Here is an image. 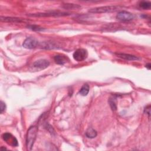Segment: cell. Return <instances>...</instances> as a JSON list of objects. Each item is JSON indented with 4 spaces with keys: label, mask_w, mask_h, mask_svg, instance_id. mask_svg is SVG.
Listing matches in <instances>:
<instances>
[{
    "label": "cell",
    "mask_w": 151,
    "mask_h": 151,
    "mask_svg": "<svg viewBox=\"0 0 151 151\" xmlns=\"http://www.w3.org/2000/svg\"><path fill=\"white\" fill-rule=\"evenodd\" d=\"M38 132V127L36 126H31L27 133L26 135V146L28 150H31L34 146L36 140Z\"/></svg>",
    "instance_id": "6da1fadb"
},
{
    "label": "cell",
    "mask_w": 151,
    "mask_h": 151,
    "mask_svg": "<svg viewBox=\"0 0 151 151\" xmlns=\"http://www.w3.org/2000/svg\"><path fill=\"white\" fill-rule=\"evenodd\" d=\"M120 6L110 5V6H99L90 9L88 11L91 13H106V12H111L117 11L119 9Z\"/></svg>",
    "instance_id": "7a4b0ae2"
},
{
    "label": "cell",
    "mask_w": 151,
    "mask_h": 151,
    "mask_svg": "<svg viewBox=\"0 0 151 151\" xmlns=\"http://www.w3.org/2000/svg\"><path fill=\"white\" fill-rule=\"evenodd\" d=\"M88 56V52L84 48H78L76 50L73 54V58L77 61H82L87 58Z\"/></svg>",
    "instance_id": "3957f363"
},
{
    "label": "cell",
    "mask_w": 151,
    "mask_h": 151,
    "mask_svg": "<svg viewBox=\"0 0 151 151\" xmlns=\"http://www.w3.org/2000/svg\"><path fill=\"white\" fill-rule=\"evenodd\" d=\"M50 65V62L45 59H40L35 61L32 65L33 70L35 71H41L47 68Z\"/></svg>",
    "instance_id": "277c9868"
},
{
    "label": "cell",
    "mask_w": 151,
    "mask_h": 151,
    "mask_svg": "<svg viewBox=\"0 0 151 151\" xmlns=\"http://www.w3.org/2000/svg\"><path fill=\"white\" fill-rule=\"evenodd\" d=\"M2 138L7 144L12 146V147H16L18 146L17 139L10 133H4L2 135Z\"/></svg>",
    "instance_id": "5b68a950"
},
{
    "label": "cell",
    "mask_w": 151,
    "mask_h": 151,
    "mask_svg": "<svg viewBox=\"0 0 151 151\" xmlns=\"http://www.w3.org/2000/svg\"><path fill=\"white\" fill-rule=\"evenodd\" d=\"M38 41L36 38L28 37L24 40L22 46L27 49H33L36 48L38 45Z\"/></svg>",
    "instance_id": "8992f818"
},
{
    "label": "cell",
    "mask_w": 151,
    "mask_h": 151,
    "mask_svg": "<svg viewBox=\"0 0 151 151\" xmlns=\"http://www.w3.org/2000/svg\"><path fill=\"white\" fill-rule=\"evenodd\" d=\"M116 18L121 21H130L134 18V15L126 11H121L118 12Z\"/></svg>",
    "instance_id": "52a82bcc"
},
{
    "label": "cell",
    "mask_w": 151,
    "mask_h": 151,
    "mask_svg": "<svg viewBox=\"0 0 151 151\" xmlns=\"http://www.w3.org/2000/svg\"><path fill=\"white\" fill-rule=\"evenodd\" d=\"M69 14L67 12H49L47 13H38V14H29L30 17H61V16H66Z\"/></svg>",
    "instance_id": "ba28073f"
},
{
    "label": "cell",
    "mask_w": 151,
    "mask_h": 151,
    "mask_svg": "<svg viewBox=\"0 0 151 151\" xmlns=\"http://www.w3.org/2000/svg\"><path fill=\"white\" fill-rule=\"evenodd\" d=\"M116 55L118 56L119 57L123 58L124 60H127V61H134V60H137L139 58L134 55L129 54H124V53H116Z\"/></svg>",
    "instance_id": "9c48e42d"
},
{
    "label": "cell",
    "mask_w": 151,
    "mask_h": 151,
    "mask_svg": "<svg viewBox=\"0 0 151 151\" xmlns=\"http://www.w3.org/2000/svg\"><path fill=\"white\" fill-rule=\"evenodd\" d=\"M1 21L4 22H22L24 21V19L17 17H1Z\"/></svg>",
    "instance_id": "30bf717a"
},
{
    "label": "cell",
    "mask_w": 151,
    "mask_h": 151,
    "mask_svg": "<svg viewBox=\"0 0 151 151\" xmlns=\"http://www.w3.org/2000/svg\"><path fill=\"white\" fill-rule=\"evenodd\" d=\"M54 61L60 65H64L68 60L67 56H64L62 55H57L54 57Z\"/></svg>",
    "instance_id": "8fae6325"
},
{
    "label": "cell",
    "mask_w": 151,
    "mask_h": 151,
    "mask_svg": "<svg viewBox=\"0 0 151 151\" xmlns=\"http://www.w3.org/2000/svg\"><path fill=\"white\" fill-rule=\"evenodd\" d=\"M85 134H86L87 137H88L89 139H93V138H94V137H96L97 136V132L93 128L89 127L86 131Z\"/></svg>",
    "instance_id": "7c38bea8"
},
{
    "label": "cell",
    "mask_w": 151,
    "mask_h": 151,
    "mask_svg": "<svg viewBox=\"0 0 151 151\" xmlns=\"http://www.w3.org/2000/svg\"><path fill=\"white\" fill-rule=\"evenodd\" d=\"M89 90H90L89 85L88 84H84L83 85V86L80 88L79 91V93L83 96H86L88 94Z\"/></svg>",
    "instance_id": "4fadbf2b"
},
{
    "label": "cell",
    "mask_w": 151,
    "mask_h": 151,
    "mask_svg": "<svg viewBox=\"0 0 151 151\" xmlns=\"http://www.w3.org/2000/svg\"><path fill=\"white\" fill-rule=\"evenodd\" d=\"M109 103L110 106V108L112 110L114 111L117 109V106L116 104V99L114 97H111L109 99Z\"/></svg>",
    "instance_id": "5bb4252c"
},
{
    "label": "cell",
    "mask_w": 151,
    "mask_h": 151,
    "mask_svg": "<svg viewBox=\"0 0 151 151\" xmlns=\"http://www.w3.org/2000/svg\"><path fill=\"white\" fill-rule=\"evenodd\" d=\"M139 6L144 9H149L150 8L151 3L148 1H142L139 4Z\"/></svg>",
    "instance_id": "9a60e30c"
},
{
    "label": "cell",
    "mask_w": 151,
    "mask_h": 151,
    "mask_svg": "<svg viewBox=\"0 0 151 151\" xmlns=\"http://www.w3.org/2000/svg\"><path fill=\"white\" fill-rule=\"evenodd\" d=\"M27 28L28 29H31L32 31H40L44 30L43 28H42L38 25H28Z\"/></svg>",
    "instance_id": "2e32d148"
},
{
    "label": "cell",
    "mask_w": 151,
    "mask_h": 151,
    "mask_svg": "<svg viewBox=\"0 0 151 151\" xmlns=\"http://www.w3.org/2000/svg\"><path fill=\"white\" fill-rule=\"evenodd\" d=\"M45 127L46 128V129L49 132V133H50L51 135H52V136L55 135V130H54V129H53V127H52L50 124H49L48 123H46V124H45Z\"/></svg>",
    "instance_id": "e0dca14e"
},
{
    "label": "cell",
    "mask_w": 151,
    "mask_h": 151,
    "mask_svg": "<svg viewBox=\"0 0 151 151\" xmlns=\"http://www.w3.org/2000/svg\"><path fill=\"white\" fill-rule=\"evenodd\" d=\"M65 8H68V9H74V8H80V6H78V5H75V4H65Z\"/></svg>",
    "instance_id": "ac0fdd59"
},
{
    "label": "cell",
    "mask_w": 151,
    "mask_h": 151,
    "mask_svg": "<svg viewBox=\"0 0 151 151\" xmlns=\"http://www.w3.org/2000/svg\"><path fill=\"white\" fill-rule=\"evenodd\" d=\"M6 109V104L5 103L2 101H1L0 102V110H1V113H2Z\"/></svg>",
    "instance_id": "d6986e66"
},
{
    "label": "cell",
    "mask_w": 151,
    "mask_h": 151,
    "mask_svg": "<svg viewBox=\"0 0 151 151\" xmlns=\"http://www.w3.org/2000/svg\"><path fill=\"white\" fill-rule=\"evenodd\" d=\"M144 113H146V114H147L149 117H150V105H148V106H147L145 108Z\"/></svg>",
    "instance_id": "ffe728a7"
},
{
    "label": "cell",
    "mask_w": 151,
    "mask_h": 151,
    "mask_svg": "<svg viewBox=\"0 0 151 151\" xmlns=\"http://www.w3.org/2000/svg\"><path fill=\"white\" fill-rule=\"evenodd\" d=\"M148 70H150V68H151V64H150V63H147V64H146V66H145Z\"/></svg>",
    "instance_id": "44dd1931"
}]
</instances>
